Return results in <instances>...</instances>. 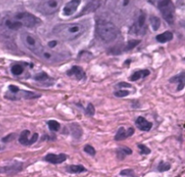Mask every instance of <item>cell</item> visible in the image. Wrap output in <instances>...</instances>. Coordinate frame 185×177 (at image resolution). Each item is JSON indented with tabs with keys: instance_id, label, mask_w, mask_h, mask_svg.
Wrapping results in <instances>:
<instances>
[{
	"instance_id": "1",
	"label": "cell",
	"mask_w": 185,
	"mask_h": 177,
	"mask_svg": "<svg viewBox=\"0 0 185 177\" xmlns=\"http://www.w3.org/2000/svg\"><path fill=\"white\" fill-rule=\"evenodd\" d=\"M84 31H85V26H82L81 24H77V23L58 25L54 26L52 30L55 35L67 41L77 39L84 33Z\"/></svg>"
},
{
	"instance_id": "2",
	"label": "cell",
	"mask_w": 185,
	"mask_h": 177,
	"mask_svg": "<svg viewBox=\"0 0 185 177\" xmlns=\"http://www.w3.org/2000/svg\"><path fill=\"white\" fill-rule=\"evenodd\" d=\"M96 32L99 37L106 43L113 42L118 36V29L116 26L110 21L105 19L97 20Z\"/></svg>"
},
{
	"instance_id": "3",
	"label": "cell",
	"mask_w": 185,
	"mask_h": 177,
	"mask_svg": "<svg viewBox=\"0 0 185 177\" xmlns=\"http://www.w3.org/2000/svg\"><path fill=\"white\" fill-rule=\"evenodd\" d=\"M157 8L160 10L163 19L170 25L173 24L175 18V10L172 0H158Z\"/></svg>"
},
{
	"instance_id": "4",
	"label": "cell",
	"mask_w": 185,
	"mask_h": 177,
	"mask_svg": "<svg viewBox=\"0 0 185 177\" xmlns=\"http://www.w3.org/2000/svg\"><path fill=\"white\" fill-rule=\"evenodd\" d=\"M21 39L23 41V44L25 45V47L29 51H31L32 52H34L37 55L40 53V52L43 48V46L42 45L39 39L35 35H34L30 33H26V32L23 33L21 35Z\"/></svg>"
},
{
	"instance_id": "5",
	"label": "cell",
	"mask_w": 185,
	"mask_h": 177,
	"mask_svg": "<svg viewBox=\"0 0 185 177\" xmlns=\"http://www.w3.org/2000/svg\"><path fill=\"white\" fill-rule=\"evenodd\" d=\"M12 17L16 21H17L22 26V27H24V26L33 27L40 23V20L38 17H36L35 16H34L30 13H27V12L17 13V14L12 16Z\"/></svg>"
},
{
	"instance_id": "6",
	"label": "cell",
	"mask_w": 185,
	"mask_h": 177,
	"mask_svg": "<svg viewBox=\"0 0 185 177\" xmlns=\"http://www.w3.org/2000/svg\"><path fill=\"white\" fill-rule=\"evenodd\" d=\"M62 3V0H45L39 6V11L43 15H52L57 12Z\"/></svg>"
},
{
	"instance_id": "7",
	"label": "cell",
	"mask_w": 185,
	"mask_h": 177,
	"mask_svg": "<svg viewBox=\"0 0 185 177\" xmlns=\"http://www.w3.org/2000/svg\"><path fill=\"white\" fill-rule=\"evenodd\" d=\"M38 55L49 62H61L63 60L62 54H60L58 52H54L52 50L45 49V48H43Z\"/></svg>"
},
{
	"instance_id": "8",
	"label": "cell",
	"mask_w": 185,
	"mask_h": 177,
	"mask_svg": "<svg viewBox=\"0 0 185 177\" xmlns=\"http://www.w3.org/2000/svg\"><path fill=\"white\" fill-rule=\"evenodd\" d=\"M38 139V134L34 133L31 136L29 130H24L19 136V143L24 146H30L35 143Z\"/></svg>"
},
{
	"instance_id": "9",
	"label": "cell",
	"mask_w": 185,
	"mask_h": 177,
	"mask_svg": "<svg viewBox=\"0 0 185 177\" xmlns=\"http://www.w3.org/2000/svg\"><path fill=\"white\" fill-rule=\"evenodd\" d=\"M145 22H146V16H145V14L144 12H141L140 15L138 16L135 25H134V27H133V30H134V33L136 34H143L144 33V29L145 28Z\"/></svg>"
},
{
	"instance_id": "10",
	"label": "cell",
	"mask_w": 185,
	"mask_h": 177,
	"mask_svg": "<svg viewBox=\"0 0 185 177\" xmlns=\"http://www.w3.org/2000/svg\"><path fill=\"white\" fill-rule=\"evenodd\" d=\"M80 1L81 0H70V1L67 3L66 6L63 8V15L67 16L73 15L77 11L80 4Z\"/></svg>"
},
{
	"instance_id": "11",
	"label": "cell",
	"mask_w": 185,
	"mask_h": 177,
	"mask_svg": "<svg viewBox=\"0 0 185 177\" xmlns=\"http://www.w3.org/2000/svg\"><path fill=\"white\" fill-rule=\"evenodd\" d=\"M135 130L133 128H129L127 129H126L125 128L121 127L119 128V129L118 130L116 136H115V139L118 140V141H120V140H124L129 136H131L133 134H134Z\"/></svg>"
},
{
	"instance_id": "12",
	"label": "cell",
	"mask_w": 185,
	"mask_h": 177,
	"mask_svg": "<svg viewBox=\"0 0 185 177\" xmlns=\"http://www.w3.org/2000/svg\"><path fill=\"white\" fill-rule=\"evenodd\" d=\"M67 159V155L64 154H48L45 156V160L51 164H59L63 162H65Z\"/></svg>"
},
{
	"instance_id": "13",
	"label": "cell",
	"mask_w": 185,
	"mask_h": 177,
	"mask_svg": "<svg viewBox=\"0 0 185 177\" xmlns=\"http://www.w3.org/2000/svg\"><path fill=\"white\" fill-rule=\"evenodd\" d=\"M67 75L71 77H75L78 80H83L86 77V74L83 70V69L79 66H73L70 70L67 71Z\"/></svg>"
},
{
	"instance_id": "14",
	"label": "cell",
	"mask_w": 185,
	"mask_h": 177,
	"mask_svg": "<svg viewBox=\"0 0 185 177\" xmlns=\"http://www.w3.org/2000/svg\"><path fill=\"white\" fill-rule=\"evenodd\" d=\"M136 127L140 130H143V131H149L152 128V127H153L152 122L148 121L144 117H138L136 118Z\"/></svg>"
},
{
	"instance_id": "15",
	"label": "cell",
	"mask_w": 185,
	"mask_h": 177,
	"mask_svg": "<svg viewBox=\"0 0 185 177\" xmlns=\"http://www.w3.org/2000/svg\"><path fill=\"white\" fill-rule=\"evenodd\" d=\"M172 38H173L172 33H171L169 31H166V32H164L163 34H160L156 35V37H155L156 41L159 42V43H162V44L167 43V42L171 41Z\"/></svg>"
},
{
	"instance_id": "16",
	"label": "cell",
	"mask_w": 185,
	"mask_h": 177,
	"mask_svg": "<svg viewBox=\"0 0 185 177\" xmlns=\"http://www.w3.org/2000/svg\"><path fill=\"white\" fill-rule=\"evenodd\" d=\"M150 74V71L147 70H137L136 72H134L131 76H130V80L135 81V80H138L139 79L142 78H145L146 76H148Z\"/></svg>"
},
{
	"instance_id": "17",
	"label": "cell",
	"mask_w": 185,
	"mask_h": 177,
	"mask_svg": "<svg viewBox=\"0 0 185 177\" xmlns=\"http://www.w3.org/2000/svg\"><path fill=\"white\" fill-rule=\"evenodd\" d=\"M66 170H67L68 172H71V173H79V172H83L87 171V169L81 164L69 165V166L66 167Z\"/></svg>"
},
{
	"instance_id": "18",
	"label": "cell",
	"mask_w": 185,
	"mask_h": 177,
	"mask_svg": "<svg viewBox=\"0 0 185 177\" xmlns=\"http://www.w3.org/2000/svg\"><path fill=\"white\" fill-rule=\"evenodd\" d=\"M170 81H171V82H176V83H179L180 86L178 87L177 90H178V91L182 90L183 87H184V72H181V73L179 74L178 76L173 77Z\"/></svg>"
},
{
	"instance_id": "19",
	"label": "cell",
	"mask_w": 185,
	"mask_h": 177,
	"mask_svg": "<svg viewBox=\"0 0 185 177\" xmlns=\"http://www.w3.org/2000/svg\"><path fill=\"white\" fill-rule=\"evenodd\" d=\"M25 69L23 67L22 64H19V63H16L14 64L12 67H11V72L15 75V76H20L23 74Z\"/></svg>"
},
{
	"instance_id": "20",
	"label": "cell",
	"mask_w": 185,
	"mask_h": 177,
	"mask_svg": "<svg viewBox=\"0 0 185 177\" xmlns=\"http://www.w3.org/2000/svg\"><path fill=\"white\" fill-rule=\"evenodd\" d=\"M150 24H151V26L153 27V30L156 31L159 29V27L161 26V21L156 16H151L150 17Z\"/></svg>"
},
{
	"instance_id": "21",
	"label": "cell",
	"mask_w": 185,
	"mask_h": 177,
	"mask_svg": "<svg viewBox=\"0 0 185 177\" xmlns=\"http://www.w3.org/2000/svg\"><path fill=\"white\" fill-rule=\"evenodd\" d=\"M132 154V150L128 147H121L118 150V158L123 159L127 154Z\"/></svg>"
},
{
	"instance_id": "22",
	"label": "cell",
	"mask_w": 185,
	"mask_h": 177,
	"mask_svg": "<svg viewBox=\"0 0 185 177\" xmlns=\"http://www.w3.org/2000/svg\"><path fill=\"white\" fill-rule=\"evenodd\" d=\"M47 124H48L49 128L52 131H58L60 129V128H61L60 123L58 121H56V120H49L47 122Z\"/></svg>"
},
{
	"instance_id": "23",
	"label": "cell",
	"mask_w": 185,
	"mask_h": 177,
	"mask_svg": "<svg viewBox=\"0 0 185 177\" xmlns=\"http://www.w3.org/2000/svg\"><path fill=\"white\" fill-rule=\"evenodd\" d=\"M49 79H50V77L45 72H41V73H38L34 76V80H38V81H45V80H48Z\"/></svg>"
},
{
	"instance_id": "24",
	"label": "cell",
	"mask_w": 185,
	"mask_h": 177,
	"mask_svg": "<svg viewBox=\"0 0 185 177\" xmlns=\"http://www.w3.org/2000/svg\"><path fill=\"white\" fill-rule=\"evenodd\" d=\"M130 4H131V0H119V3L118 6L120 8V9H126L127 8V7H129Z\"/></svg>"
},
{
	"instance_id": "25",
	"label": "cell",
	"mask_w": 185,
	"mask_h": 177,
	"mask_svg": "<svg viewBox=\"0 0 185 177\" xmlns=\"http://www.w3.org/2000/svg\"><path fill=\"white\" fill-rule=\"evenodd\" d=\"M171 168V165L167 163H161L159 165H158V171L159 172H165V171H168L169 169Z\"/></svg>"
},
{
	"instance_id": "26",
	"label": "cell",
	"mask_w": 185,
	"mask_h": 177,
	"mask_svg": "<svg viewBox=\"0 0 185 177\" xmlns=\"http://www.w3.org/2000/svg\"><path fill=\"white\" fill-rule=\"evenodd\" d=\"M84 151H85L86 153H88V154H90V155H95V154H96V151H95L94 147L91 146L90 145L85 146H84Z\"/></svg>"
},
{
	"instance_id": "27",
	"label": "cell",
	"mask_w": 185,
	"mask_h": 177,
	"mask_svg": "<svg viewBox=\"0 0 185 177\" xmlns=\"http://www.w3.org/2000/svg\"><path fill=\"white\" fill-rule=\"evenodd\" d=\"M138 148L140 149V153L143 154H148L151 153V150L147 146H145V145H141V144L138 145Z\"/></svg>"
},
{
	"instance_id": "28",
	"label": "cell",
	"mask_w": 185,
	"mask_h": 177,
	"mask_svg": "<svg viewBox=\"0 0 185 177\" xmlns=\"http://www.w3.org/2000/svg\"><path fill=\"white\" fill-rule=\"evenodd\" d=\"M129 94V92L128 91H118L115 92V96L117 97H119V98H122V97H126Z\"/></svg>"
},
{
	"instance_id": "29",
	"label": "cell",
	"mask_w": 185,
	"mask_h": 177,
	"mask_svg": "<svg viewBox=\"0 0 185 177\" xmlns=\"http://www.w3.org/2000/svg\"><path fill=\"white\" fill-rule=\"evenodd\" d=\"M86 111H87V114H88V115H90V116L94 115V113H95V110H94L93 105H92V104H88V106Z\"/></svg>"
},
{
	"instance_id": "30",
	"label": "cell",
	"mask_w": 185,
	"mask_h": 177,
	"mask_svg": "<svg viewBox=\"0 0 185 177\" xmlns=\"http://www.w3.org/2000/svg\"><path fill=\"white\" fill-rule=\"evenodd\" d=\"M121 175H128V176H134L135 175V172H133V170L131 169H127V170H123L121 172H120Z\"/></svg>"
},
{
	"instance_id": "31",
	"label": "cell",
	"mask_w": 185,
	"mask_h": 177,
	"mask_svg": "<svg viewBox=\"0 0 185 177\" xmlns=\"http://www.w3.org/2000/svg\"><path fill=\"white\" fill-rule=\"evenodd\" d=\"M8 90L10 91V92L14 95V94H16V93H17L18 92V91H19V88L18 87H16V86H15V85H10L9 87H8Z\"/></svg>"
},
{
	"instance_id": "32",
	"label": "cell",
	"mask_w": 185,
	"mask_h": 177,
	"mask_svg": "<svg viewBox=\"0 0 185 177\" xmlns=\"http://www.w3.org/2000/svg\"><path fill=\"white\" fill-rule=\"evenodd\" d=\"M117 88H122V87H126V88H130L131 85L128 84V83H126V82H121V83H118L117 86Z\"/></svg>"
},
{
	"instance_id": "33",
	"label": "cell",
	"mask_w": 185,
	"mask_h": 177,
	"mask_svg": "<svg viewBox=\"0 0 185 177\" xmlns=\"http://www.w3.org/2000/svg\"><path fill=\"white\" fill-rule=\"evenodd\" d=\"M56 45H57V42L56 41H50L49 44H48V46H49L50 49H53Z\"/></svg>"
}]
</instances>
